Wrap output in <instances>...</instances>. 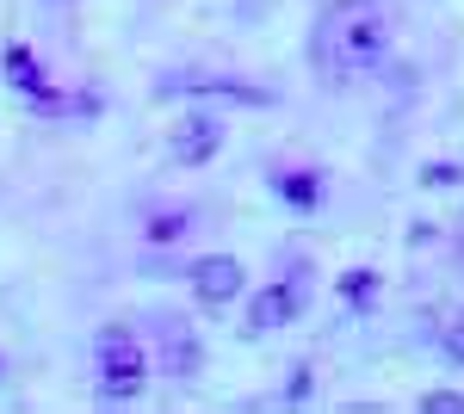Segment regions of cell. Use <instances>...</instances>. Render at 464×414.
<instances>
[{
  "label": "cell",
  "mask_w": 464,
  "mask_h": 414,
  "mask_svg": "<svg viewBox=\"0 0 464 414\" xmlns=\"http://www.w3.org/2000/svg\"><path fill=\"white\" fill-rule=\"evenodd\" d=\"M396 43V19L384 0H334L310 32V63L328 87H353L372 74Z\"/></svg>",
  "instance_id": "1"
},
{
  "label": "cell",
  "mask_w": 464,
  "mask_h": 414,
  "mask_svg": "<svg viewBox=\"0 0 464 414\" xmlns=\"http://www.w3.org/2000/svg\"><path fill=\"white\" fill-rule=\"evenodd\" d=\"M93 352H100V390H106L111 402L143 396V383H149V352H143V341H137V328H130V322H106Z\"/></svg>",
  "instance_id": "2"
},
{
  "label": "cell",
  "mask_w": 464,
  "mask_h": 414,
  "mask_svg": "<svg viewBox=\"0 0 464 414\" xmlns=\"http://www.w3.org/2000/svg\"><path fill=\"white\" fill-rule=\"evenodd\" d=\"M217 149H223V124L205 118V111L179 118L174 130H168V161H174V168H205Z\"/></svg>",
  "instance_id": "3"
},
{
  "label": "cell",
  "mask_w": 464,
  "mask_h": 414,
  "mask_svg": "<svg viewBox=\"0 0 464 414\" xmlns=\"http://www.w3.org/2000/svg\"><path fill=\"white\" fill-rule=\"evenodd\" d=\"M242 260L236 254H205V260H192V297L198 303H211V310H223V303H236L242 297Z\"/></svg>",
  "instance_id": "4"
},
{
  "label": "cell",
  "mask_w": 464,
  "mask_h": 414,
  "mask_svg": "<svg viewBox=\"0 0 464 414\" xmlns=\"http://www.w3.org/2000/svg\"><path fill=\"white\" fill-rule=\"evenodd\" d=\"M297 310H304V291L297 284H266V291H254V303H248V334L260 341V334L285 328Z\"/></svg>",
  "instance_id": "5"
},
{
  "label": "cell",
  "mask_w": 464,
  "mask_h": 414,
  "mask_svg": "<svg viewBox=\"0 0 464 414\" xmlns=\"http://www.w3.org/2000/svg\"><path fill=\"white\" fill-rule=\"evenodd\" d=\"M161 352H168V378H174V383H192V378H198V365H205L198 334H186L179 315H161Z\"/></svg>",
  "instance_id": "6"
},
{
  "label": "cell",
  "mask_w": 464,
  "mask_h": 414,
  "mask_svg": "<svg viewBox=\"0 0 464 414\" xmlns=\"http://www.w3.org/2000/svg\"><path fill=\"white\" fill-rule=\"evenodd\" d=\"M168 93H192V100H236V105H266V100H273L266 87H248V81H168Z\"/></svg>",
  "instance_id": "7"
},
{
  "label": "cell",
  "mask_w": 464,
  "mask_h": 414,
  "mask_svg": "<svg viewBox=\"0 0 464 414\" xmlns=\"http://www.w3.org/2000/svg\"><path fill=\"white\" fill-rule=\"evenodd\" d=\"M6 81H13L32 105L50 100V81H44V69H37V56L25 50V43H6Z\"/></svg>",
  "instance_id": "8"
},
{
  "label": "cell",
  "mask_w": 464,
  "mask_h": 414,
  "mask_svg": "<svg viewBox=\"0 0 464 414\" xmlns=\"http://www.w3.org/2000/svg\"><path fill=\"white\" fill-rule=\"evenodd\" d=\"M279 198L297 210H316L322 205V173L316 168H285L279 173Z\"/></svg>",
  "instance_id": "9"
},
{
  "label": "cell",
  "mask_w": 464,
  "mask_h": 414,
  "mask_svg": "<svg viewBox=\"0 0 464 414\" xmlns=\"http://www.w3.org/2000/svg\"><path fill=\"white\" fill-rule=\"evenodd\" d=\"M192 223H198V217H192L186 205H179V210H155V217L143 223V236H149L155 247H168V242H179V236L192 229Z\"/></svg>",
  "instance_id": "10"
},
{
  "label": "cell",
  "mask_w": 464,
  "mask_h": 414,
  "mask_svg": "<svg viewBox=\"0 0 464 414\" xmlns=\"http://www.w3.org/2000/svg\"><path fill=\"white\" fill-rule=\"evenodd\" d=\"M421 409H428V414H464V396H459V390H428Z\"/></svg>",
  "instance_id": "11"
},
{
  "label": "cell",
  "mask_w": 464,
  "mask_h": 414,
  "mask_svg": "<svg viewBox=\"0 0 464 414\" xmlns=\"http://www.w3.org/2000/svg\"><path fill=\"white\" fill-rule=\"evenodd\" d=\"M440 346H446V359H459V365H464V315H452V322L440 328Z\"/></svg>",
  "instance_id": "12"
},
{
  "label": "cell",
  "mask_w": 464,
  "mask_h": 414,
  "mask_svg": "<svg viewBox=\"0 0 464 414\" xmlns=\"http://www.w3.org/2000/svg\"><path fill=\"white\" fill-rule=\"evenodd\" d=\"M372 291H378V273H347V297L353 303H372Z\"/></svg>",
  "instance_id": "13"
},
{
  "label": "cell",
  "mask_w": 464,
  "mask_h": 414,
  "mask_svg": "<svg viewBox=\"0 0 464 414\" xmlns=\"http://www.w3.org/2000/svg\"><path fill=\"white\" fill-rule=\"evenodd\" d=\"M421 179H428V186H459V168H452V161H433Z\"/></svg>",
  "instance_id": "14"
}]
</instances>
